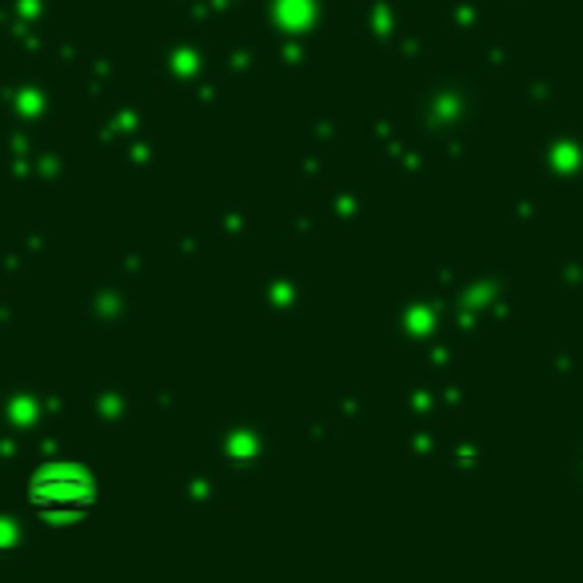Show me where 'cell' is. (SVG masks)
I'll return each mask as SVG.
<instances>
[{
	"mask_svg": "<svg viewBox=\"0 0 583 583\" xmlns=\"http://www.w3.org/2000/svg\"><path fill=\"white\" fill-rule=\"evenodd\" d=\"M28 504L33 511L49 516V520H80L100 504V487L88 480L80 468H64V464H52V468H40L33 480H28Z\"/></svg>",
	"mask_w": 583,
	"mask_h": 583,
	"instance_id": "obj_1",
	"label": "cell"
}]
</instances>
